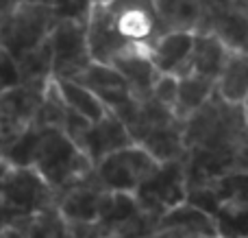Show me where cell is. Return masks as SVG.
Segmentation results:
<instances>
[{
    "instance_id": "obj_6",
    "label": "cell",
    "mask_w": 248,
    "mask_h": 238,
    "mask_svg": "<svg viewBox=\"0 0 248 238\" xmlns=\"http://www.w3.org/2000/svg\"><path fill=\"white\" fill-rule=\"evenodd\" d=\"M50 59H52V79L55 81H77L85 68L92 64L90 46H87L85 22L57 17L50 35Z\"/></svg>"
},
{
    "instance_id": "obj_14",
    "label": "cell",
    "mask_w": 248,
    "mask_h": 238,
    "mask_svg": "<svg viewBox=\"0 0 248 238\" xmlns=\"http://www.w3.org/2000/svg\"><path fill=\"white\" fill-rule=\"evenodd\" d=\"M192 42L194 33L189 31H166L146 48V52L159 74L181 77L192 51Z\"/></svg>"
},
{
    "instance_id": "obj_33",
    "label": "cell",
    "mask_w": 248,
    "mask_h": 238,
    "mask_svg": "<svg viewBox=\"0 0 248 238\" xmlns=\"http://www.w3.org/2000/svg\"><path fill=\"white\" fill-rule=\"evenodd\" d=\"M31 2H39V4H46V7H52L55 0H31Z\"/></svg>"
},
{
    "instance_id": "obj_30",
    "label": "cell",
    "mask_w": 248,
    "mask_h": 238,
    "mask_svg": "<svg viewBox=\"0 0 248 238\" xmlns=\"http://www.w3.org/2000/svg\"><path fill=\"white\" fill-rule=\"evenodd\" d=\"M148 238H194V236L183 234V232H176V230H155Z\"/></svg>"
},
{
    "instance_id": "obj_32",
    "label": "cell",
    "mask_w": 248,
    "mask_h": 238,
    "mask_svg": "<svg viewBox=\"0 0 248 238\" xmlns=\"http://www.w3.org/2000/svg\"><path fill=\"white\" fill-rule=\"evenodd\" d=\"M17 2H22V0H0V13L7 11V9H11L13 4H17Z\"/></svg>"
},
{
    "instance_id": "obj_17",
    "label": "cell",
    "mask_w": 248,
    "mask_h": 238,
    "mask_svg": "<svg viewBox=\"0 0 248 238\" xmlns=\"http://www.w3.org/2000/svg\"><path fill=\"white\" fill-rule=\"evenodd\" d=\"M157 230H176L189 234L194 238H207V236H218L216 230V219L209 212L201 210L198 205L183 201V204L174 205L168 210L163 217H159Z\"/></svg>"
},
{
    "instance_id": "obj_16",
    "label": "cell",
    "mask_w": 248,
    "mask_h": 238,
    "mask_svg": "<svg viewBox=\"0 0 248 238\" xmlns=\"http://www.w3.org/2000/svg\"><path fill=\"white\" fill-rule=\"evenodd\" d=\"M229 52L231 51H229L216 35L194 33L192 51H189L183 74L194 72V74H201V77H207V79H211V81H216V77L220 74L224 61H227ZM183 74H181V77H183Z\"/></svg>"
},
{
    "instance_id": "obj_13",
    "label": "cell",
    "mask_w": 248,
    "mask_h": 238,
    "mask_svg": "<svg viewBox=\"0 0 248 238\" xmlns=\"http://www.w3.org/2000/svg\"><path fill=\"white\" fill-rule=\"evenodd\" d=\"M109 64L118 70V74L124 79L128 87V94L135 101H146L153 94V85L157 81L159 72L153 66L148 52L144 48H131V51H124L118 57H113Z\"/></svg>"
},
{
    "instance_id": "obj_4",
    "label": "cell",
    "mask_w": 248,
    "mask_h": 238,
    "mask_svg": "<svg viewBox=\"0 0 248 238\" xmlns=\"http://www.w3.org/2000/svg\"><path fill=\"white\" fill-rule=\"evenodd\" d=\"M55 204V192L33 166H7L0 173V232Z\"/></svg>"
},
{
    "instance_id": "obj_29",
    "label": "cell",
    "mask_w": 248,
    "mask_h": 238,
    "mask_svg": "<svg viewBox=\"0 0 248 238\" xmlns=\"http://www.w3.org/2000/svg\"><path fill=\"white\" fill-rule=\"evenodd\" d=\"M70 238H109V236L103 234L94 223H87V225H70Z\"/></svg>"
},
{
    "instance_id": "obj_19",
    "label": "cell",
    "mask_w": 248,
    "mask_h": 238,
    "mask_svg": "<svg viewBox=\"0 0 248 238\" xmlns=\"http://www.w3.org/2000/svg\"><path fill=\"white\" fill-rule=\"evenodd\" d=\"M216 92V81L201 74H183V77H176V99H174V112L176 118L185 120L189 114H194L211 94Z\"/></svg>"
},
{
    "instance_id": "obj_5",
    "label": "cell",
    "mask_w": 248,
    "mask_h": 238,
    "mask_svg": "<svg viewBox=\"0 0 248 238\" xmlns=\"http://www.w3.org/2000/svg\"><path fill=\"white\" fill-rule=\"evenodd\" d=\"M57 17L46 4L22 0L0 13V48L17 61L22 55L48 39Z\"/></svg>"
},
{
    "instance_id": "obj_1",
    "label": "cell",
    "mask_w": 248,
    "mask_h": 238,
    "mask_svg": "<svg viewBox=\"0 0 248 238\" xmlns=\"http://www.w3.org/2000/svg\"><path fill=\"white\" fill-rule=\"evenodd\" d=\"M183 149L187 188L248 170L246 105L227 103L214 92L183 120Z\"/></svg>"
},
{
    "instance_id": "obj_10",
    "label": "cell",
    "mask_w": 248,
    "mask_h": 238,
    "mask_svg": "<svg viewBox=\"0 0 248 238\" xmlns=\"http://www.w3.org/2000/svg\"><path fill=\"white\" fill-rule=\"evenodd\" d=\"M44 90L46 87L16 83L0 92V157L26 127L33 125Z\"/></svg>"
},
{
    "instance_id": "obj_34",
    "label": "cell",
    "mask_w": 248,
    "mask_h": 238,
    "mask_svg": "<svg viewBox=\"0 0 248 238\" xmlns=\"http://www.w3.org/2000/svg\"><path fill=\"white\" fill-rule=\"evenodd\" d=\"M7 166H9V164H4V162H2V160H0V173H2V170H4V169H7Z\"/></svg>"
},
{
    "instance_id": "obj_35",
    "label": "cell",
    "mask_w": 248,
    "mask_h": 238,
    "mask_svg": "<svg viewBox=\"0 0 248 238\" xmlns=\"http://www.w3.org/2000/svg\"><path fill=\"white\" fill-rule=\"evenodd\" d=\"M207 238H220V236H207Z\"/></svg>"
},
{
    "instance_id": "obj_36",
    "label": "cell",
    "mask_w": 248,
    "mask_h": 238,
    "mask_svg": "<svg viewBox=\"0 0 248 238\" xmlns=\"http://www.w3.org/2000/svg\"><path fill=\"white\" fill-rule=\"evenodd\" d=\"M0 234H2V232H0Z\"/></svg>"
},
{
    "instance_id": "obj_18",
    "label": "cell",
    "mask_w": 248,
    "mask_h": 238,
    "mask_svg": "<svg viewBox=\"0 0 248 238\" xmlns=\"http://www.w3.org/2000/svg\"><path fill=\"white\" fill-rule=\"evenodd\" d=\"M216 94L227 103L246 105L248 96V57L242 51H231L220 74L216 77Z\"/></svg>"
},
{
    "instance_id": "obj_22",
    "label": "cell",
    "mask_w": 248,
    "mask_h": 238,
    "mask_svg": "<svg viewBox=\"0 0 248 238\" xmlns=\"http://www.w3.org/2000/svg\"><path fill=\"white\" fill-rule=\"evenodd\" d=\"M16 70L20 83H29V85L46 87L48 81L52 79V59H50V44L44 39L39 46L29 51L16 61Z\"/></svg>"
},
{
    "instance_id": "obj_25",
    "label": "cell",
    "mask_w": 248,
    "mask_h": 238,
    "mask_svg": "<svg viewBox=\"0 0 248 238\" xmlns=\"http://www.w3.org/2000/svg\"><path fill=\"white\" fill-rule=\"evenodd\" d=\"M39 127L31 125L13 140V144L2 153L0 160L9 166H31L33 164V157H35V149H37L39 142Z\"/></svg>"
},
{
    "instance_id": "obj_2",
    "label": "cell",
    "mask_w": 248,
    "mask_h": 238,
    "mask_svg": "<svg viewBox=\"0 0 248 238\" xmlns=\"http://www.w3.org/2000/svg\"><path fill=\"white\" fill-rule=\"evenodd\" d=\"M163 33L153 0H98L85 22L92 61L109 64L131 48H148Z\"/></svg>"
},
{
    "instance_id": "obj_21",
    "label": "cell",
    "mask_w": 248,
    "mask_h": 238,
    "mask_svg": "<svg viewBox=\"0 0 248 238\" xmlns=\"http://www.w3.org/2000/svg\"><path fill=\"white\" fill-rule=\"evenodd\" d=\"M207 33L216 35L229 51H242L246 52V39H248V11L229 7L222 13L211 20L207 26Z\"/></svg>"
},
{
    "instance_id": "obj_7",
    "label": "cell",
    "mask_w": 248,
    "mask_h": 238,
    "mask_svg": "<svg viewBox=\"0 0 248 238\" xmlns=\"http://www.w3.org/2000/svg\"><path fill=\"white\" fill-rule=\"evenodd\" d=\"M185 195H187V184H185L183 157L170 162H159L153 173L133 192L137 205L157 221L168 210L183 204Z\"/></svg>"
},
{
    "instance_id": "obj_20",
    "label": "cell",
    "mask_w": 248,
    "mask_h": 238,
    "mask_svg": "<svg viewBox=\"0 0 248 238\" xmlns=\"http://www.w3.org/2000/svg\"><path fill=\"white\" fill-rule=\"evenodd\" d=\"M155 13L166 31H189L196 33L201 22V4L198 0H153Z\"/></svg>"
},
{
    "instance_id": "obj_8",
    "label": "cell",
    "mask_w": 248,
    "mask_h": 238,
    "mask_svg": "<svg viewBox=\"0 0 248 238\" xmlns=\"http://www.w3.org/2000/svg\"><path fill=\"white\" fill-rule=\"evenodd\" d=\"M94 225L109 238H148L157 230V219L137 205L131 192H103Z\"/></svg>"
},
{
    "instance_id": "obj_12",
    "label": "cell",
    "mask_w": 248,
    "mask_h": 238,
    "mask_svg": "<svg viewBox=\"0 0 248 238\" xmlns=\"http://www.w3.org/2000/svg\"><path fill=\"white\" fill-rule=\"evenodd\" d=\"M74 144L85 153L87 160L94 166L96 162L103 160L105 155L133 144V140H131V136H128L126 127L122 125L120 118L107 109L103 118H98V120L90 122V125L85 127V131L78 136V140Z\"/></svg>"
},
{
    "instance_id": "obj_26",
    "label": "cell",
    "mask_w": 248,
    "mask_h": 238,
    "mask_svg": "<svg viewBox=\"0 0 248 238\" xmlns=\"http://www.w3.org/2000/svg\"><path fill=\"white\" fill-rule=\"evenodd\" d=\"M150 96L157 103H161L163 107L172 109L174 107V99H176V77H172V74H159Z\"/></svg>"
},
{
    "instance_id": "obj_9",
    "label": "cell",
    "mask_w": 248,
    "mask_h": 238,
    "mask_svg": "<svg viewBox=\"0 0 248 238\" xmlns=\"http://www.w3.org/2000/svg\"><path fill=\"white\" fill-rule=\"evenodd\" d=\"M155 162L140 144H128L98 160L94 170L98 184L109 192H135V188L155 170Z\"/></svg>"
},
{
    "instance_id": "obj_24",
    "label": "cell",
    "mask_w": 248,
    "mask_h": 238,
    "mask_svg": "<svg viewBox=\"0 0 248 238\" xmlns=\"http://www.w3.org/2000/svg\"><path fill=\"white\" fill-rule=\"evenodd\" d=\"M17 230L24 238H70V225L55 204L24 219Z\"/></svg>"
},
{
    "instance_id": "obj_23",
    "label": "cell",
    "mask_w": 248,
    "mask_h": 238,
    "mask_svg": "<svg viewBox=\"0 0 248 238\" xmlns=\"http://www.w3.org/2000/svg\"><path fill=\"white\" fill-rule=\"evenodd\" d=\"M52 81H55V79H52ZM55 83H57V90H59L63 103L68 105L70 109H74L77 114H81L85 120L94 122V120H98V118L105 116L107 107H105V105L100 103L98 96H96L92 90H87L85 85H81L78 81H68V79L55 81Z\"/></svg>"
},
{
    "instance_id": "obj_11",
    "label": "cell",
    "mask_w": 248,
    "mask_h": 238,
    "mask_svg": "<svg viewBox=\"0 0 248 238\" xmlns=\"http://www.w3.org/2000/svg\"><path fill=\"white\" fill-rule=\"evenodd\" d=\"M105 188L98 184L94 170L83 175L68 188L55 195V205L59 214L68 221V225H87L96 221L98 205Z\"/></svg>"
},
{
    "instance_id": "obj_15",
    "label": "cell",
    "mask_w": 248,
    "mask_h": 238,
    "mask_svg": "<svg viewBox=\"0 0 248 238\" xmlns=\"http://www.w3.org/2000/svg\"><path fill=\"white\" fill-rule=\"evenodd\" d=\"M81 85L92 90L100 99V103L107 109H116L131 101L133 96L128 94V87L124 79L118 74V70L111 64H100V61H92L85 68V72L77 79Z\"/></svg>"
},
{
    "instance_id": "obj_3",
    "label": "cell",
    "mask_w": 248,
    "mask_h": 238,
    "mask_svg": "<svg viewBox=\"0 0 248 238\" xmlns=\"http://www.w3.org/2000/svg\"><path fill=\"white\" fill-rule=\"evenodd\" d=\"M31 166L55 195L92 170V162L85 153L55 127L39 131V142Z\"/></svg>"
},
{
    "instance_id": "obj_28",
    "label": "cell",
    "mask_w": 248,
    "mask_h": 238,
    "mask_svg": "<svg viewBox=\"0 0 248 238\" xmlns=\"http://www.w3.org/2000/svg\"><path fill=\"white\" fill-rule=\"evenodd\" d=\"M16 83H20V77H17V70H16V61L0 48V92L16 85Z\"/></svg>"
},
{
    "instance_id": "obj_31",
    "label": "cell",
    "mask_w": 248,
    "mask_h": 238,
    "mask_svg": "<svg viewBox=\"0 0 248 238\" xmlns=\"http://www.w3.org/2000/svg\"><path fill=\"white\" fill-rule=\"evenodd\" d=\"M0 238H24V236L20 234V230H17V227H7V230L0 234Z\"/></svg>"
},
{
    "instance_id": "obj_27",
    "label": "cell",
    "mask_w": 248,
    "mask_h": 238,
    "mask_svg": "<svg viewBox=\"0 0 248 238\" xmlns=\"http://www.w3.org/2000/svg\"><path fill=\"white\" fill-rule=\"evenodd\" d=\"M198 4H201V22H198L196 33H207V26L211 24V20L231 7V0H198Z\"/></svg>"
}]
</instances>
